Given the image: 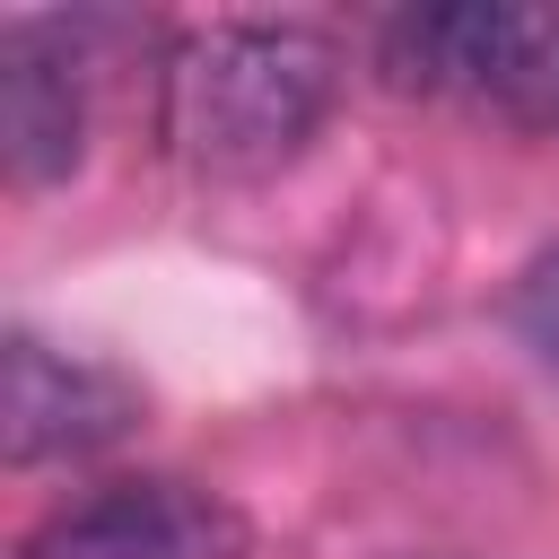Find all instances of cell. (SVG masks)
Wrapping results in <instances>:
<instances>
[{
    "label": "cell",
    "instance_id": "obj_1",
    "mask_svg": "<svg viewBox=\"0 0 559 559\" xmlns=\"http://www.w3.org/2000/svg\"><path fill=\"white\" fill-rule=\"evenodd\" d=\"M341 44L297 17H210L157 44V140L218 183L280 175L332 114Z\"/></svg>",
    "mask_w": 559,
    "mask_h": 559
},
{
    "label": "cell",
    "instance_id": "obj_2",
    "mask_svg": "<svg viewBox=\"0 0 559 559\" xmlns=\"http://www.w3.org/2000/svg\"><path fill=\"white\" fill-rule=\"evenodd\" d=\"M376 70L402 96H463L507 131L559 140V9L550 0H428L376 26Z\"/></svg>",
    "mask_w": 559,
    "mask_h": 559
},
{
    "label": "cell",
    "instance_id": "obj_3",
    "mask_svg": "<svg viewBox=\"0 0 559 559\" xmlns=\"http://www.w3.org/2000/svg\"><path fill=\"white\" fill-rule=\"evenodd\" d=\"M253 524L227 489L183 480V472H131L105 480L44 524H26L17 559H245Z\"/></svg>",
    "mask_w": 559,
    "mask_h": 559
},
{
    "label": "cell",
    "instance_id": "obj_4",
    "mask_svg": "<svg viewBox=\"0 0 559 559\" xmlns=\"http://www.w3.org/2000/svg\"><path fill=\"white\" fill-rule=\"evenodd\" d=\"M87 17L0 26V157L9 183L44 192L87 157Z\"/></svg>",
    "mask_w": 559,
    "mask_h": 559
},
{
    "label": "cell",
    "instance_id": "obj_5",
    "mask_svg": "<svg viewBox=\"0 0 559 559\" xmlns=\"http://www.w3.org/2000/svg\"><path fill=\"white\" fill-rule=\"evenodd\" d=\"M131 419H140L131 376H114L96 358H70L35 332H9V349H0V454L17 472L105 454L114 437H131Z\"/></svg>",
    "mask_w": 559,
    "mask_h": 559
},
{
    "label": "cell",
    "instance_id": "obj_6",
    "mask_svg": "<svg viewBox=\"0 0 559 559\" xmlns=\"http://www.w3.org/2000/svg\"><path fill=\"white\" fill-rule=\"evenodd\" d=\"M515 332H524V349L542 367H559V245L515 280Z\"/></svg>",
    "mask_w": 559,
    "mask_h": 559
}]
</instances>
